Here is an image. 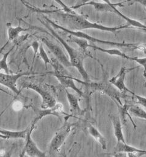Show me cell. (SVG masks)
<instances>
[{
    "label": "cell",
    "instance_id": "17",
    "mask_svg": "<svg viewBox=\"0 0 146 157\" xmlns=\"http://www.w3.org/2000/svg\"><path fill=\"white\" fill-rule=\"evenodd\" d=\"M87 131L90 135L102 146L103 150L107 149V142L105 137L101 134V133L94 126L91 124H89L87 127Z\"/></svg>",
    "mask_w": 146,
    "mask_h": 157
},
{
    "label": "cell",
    "instance_id": "21",
    "mask_svg": "<svg viewBox=\"0 0 146 157\" xmlns=\"http://www.w3.org/2000/svg\"><path fill=\"white\" fill-rule=\"evenodd\" d=\"M13 48L14 47H12L9 51L4 53L2 55V58H1V59H0V71H3L7 74H11L7 64V58L10 55V53H11V52L12 51V50L13 49Z\"/></svg>",
    "mask_w": 146,
    "mask_h": 157
},
{
    "label": "cell",
    "instance_id": "10",
    "mask_svg": "<svg viewBox=\"0 0 146 157\" xmlns=\"http://www.w3.org/2000/svg\"><path fill=\"white\" fill-rule=\"evenodd\" d=\"M136 68L137 67L129 69L126 67H121L119 72L117 75L109 79V81L122 94L124 100L127 98V97H128L127 94L130 93L132 92V90H129L125 85V77L129 72Z\"/></svg>",
    "mask_w": 146,
    "mask_h": 157
},
{
    "label": "cell",
    "instance_id": "9",
    "mask_svg": "<svg viewBox=\"0 0 146 157\" xmlns=\"http://www.w3.org/2000/svg\"><path fill=\"white\" fill-rule=\"evenodd\" d=\"M39 39L44 44H45L50 52L54 55L55 58H56L63 66L66 67H72L70 60L67 57L63 48L59 45L55 44L46 37H40Z\"/></svg>",
    "mask_w": 146,
    "mask_h": 157
},
{
    "label": "cell",
    "instance_id": "26",
    "mask_svg": "<svg viewBox=\"0 0 146 157\" xmlns=\"http://www.w3.org/2000/svg\"><path fill=\"white\" fill-rule=\"evenodd\" d=\"M54 1L62 7L61 10H63L64 12L71 13H75V12L73 10V9L71 7H69L68 6H67L62 0H54Z\"/></svg>",
    "mask_w": 146,
    "mask_h": 157
},
{
    "label": "cell",
    "instance_id": "15",
    "mask_svg": "<svg viewBox=\"0 0 146 157\" xmlns=\"http://www.w3.org/2000/svg\"><path fill=\"white\" fill-rule=\"evenodd\" d=\"M109 117L112 122L113 128H114V136L116 138L117 142H122L123 143H127L124 136L122 125L121 122V120L119 116L110 114Z\"/></svg>",
    "mask_w": 146,
    "mask_h": 157
},
{
    "label": "cell",
    "instance_id": "30",
    "mask_svg": "<svg viewBox=\"0 0 146 157\" xmlns=\"http://www.w3.org/2000/svg\"><path fill=\"white\" fill-rule=\"evenodd\" d=\"M130 1H132V0H126L125 2H124L123 3H124V2H130Z\"/></svg>",
    "mask_w": 146,
    "mask_h": 157
},
{
    "label": "cell",
    "instance_id": "16",
    "mask_svg": "<svg viewBox=\"0 0 146 157\" xmlns=\"http://www.w3.org/2000/svg\"><path fill=\"white\" fill-rule=\"evenodd\" d=\"M28 128L20 131H12L0 128V138L4 140L22 139L25 140L28 131Z\"/></svg>",
    "mask_w": 146,
    "mask_h": 157
},
{
    "label": "cell",
    "instance_id": "14",
    "mask_svg": "<svg viewBox=\"0 0 146 157\" xmlns=\"http://www.w3.org/2000/svg\"><path fill=\"white\" fill-rule=\"evenodd\" d=\"M7 28V37L8 40L7 42L5 44V45L1 48L0 50V53H1L3 49L6 47L10 42H12L15 40H16L20 36V34L22 32H25L30 30V28H25L21 26L20 25L18 26L13 27L12 26L10 23H7L6 24Z\"/></svg>",
    "mask_w": 146,
    "mask_h": 157
},
{
    "label": "cell",
    "instance_id": "3",
    "mask_svg": "<svg viewBox=\"0 0 146 157\" xmlns=\"http://www.w3.org/2000/svg\"><path fill=\"white\" fill-rule=\"evenodd\" d=\"M21 88L31 89L39 95L42 98L41 108L47 109L55 106L57 103V92L53 85L42 82L25 81L22 82Z\"/></svg>",
    "mask_w": 146,
    "mask_h": 157
},
{
    "label": "cell",
    "instance_id": "6",
    "mask_svg": "<svg viewBox=\"0 0 146 157\" xmlns=\"http://www.w3.org/2000/svg\"><path fill=\"white\" fill-rule=\"evenodd\" d=\"M73 125L67 122L56 132L54 136L52 139L49 147H48V153L50 155H53L58 153L69 135L71 134Z\"/></svg>",
    "mask_w": 146,
    "mask_h": 157
},
{
    "label": "cell",
    "instance_id": "2",
    "mask_svg": "<svg viewBox=\"0 0 146 157\" xmlns=\"http://www.w3.org/2000/svg\"><path fill=\"white\" fill-rule=\"evenodd\" d=\"M39 20L45 26L48 31H50V34H52L51 36L56 39L57 40L60 42V44L64 47L69 56V60L72 67H74L77 69L82 78L84 80L83 83L85 85L86 83L89 82L90 81V78L87 71L84 67V59L86 57H90L93 58L91 55H90L89 53H85L79 49L77 50L74 48L70 45H69L68 43L53 29V27L47 21H46L45 20H42L39 18Z\"/></svg>",
    "mask_w": 146,
    "mask_h": 157
},
{
    "label": "cell",
    "instance_id": "13",
    "mask_svg": "<svg viewBox=\"0 0 146 157\" xmlns=\"http://www.w3.org/2000/svg\"><path fill=\"white\" fill-rule=\"evenodd\" d=\"M67 98L69 101L70 106V111L73 117L81 116H83L85 113V110L83 109L79 105V99L78 98L73 94L69 92L66 89Z\"/></svg>",
    "mask_w": 146,
    "mask_h": 157
},
{
    "label": "cell",
    "instance_id": "25",
    "mask_svg": "<svg viewBox=\"0 0 146 157\" xmlns=\"http://www.w3.org/2000/svg\"><path fill=\"white\" fill-rule=\"evenodd\" d=\"M40 43L39 42V41L37 40H34L32 42V44H31V47L33 48V51H34V56H33V63L32 64L33 65L34 61L35 60L36 56L37 55H39V47H40Z\"/></svg>",
    "mask_w": 146,
    "mask_h": 157
},
{
    "label": "cell",
    "instance_id": "5",
    "mask_svg": "<svg viewBox=\"0 0 146 157\" xmlns=\"http://www.w3.org/2000/svg\"><path fill=\"white\" fill-rule=\"evenodd\" d=\"M85 86L89 89L90 94H92L95 91H99L110 97L116 105L119 104L122 105L121 101V100L123 99L122 94L114 85H113L109 80L104 79L99 82L89 81L85 84Z\"/></svg>",
    "mask_w": 146,
    "mask_h": 157
},
{
    "label": "cell",
    "instance_id": "11",
    "mask_svg": "<svg viewBox=\"0 0 146 157\" xmlns=\"http://www.w3.org/2000/svg\"><path fill=\"white\" fill-rule=\"evenodd\" d=\"M63 114L66 116L73 117L72 114H66L64 111V107H63V105L58 103L55 106H53L52 108H47V109L42 108V109L38 110L36 112V116L32 124L36 125V124L39 121H40L42 119H43L44 117H46L48 116H56V117L60 118L61 115H62Z\"/></svg>",
    "mask_w": 146,
    "mask_h": 157
},
{
    "label": "cell",
    "instance_id": "31",
    "mask_svg": "<svg viewBox=\"0 0 146 157\" xmlns=\"http://www.w3.org/2000/svg\"></svg>",
    "mask_w": 146,
    "mask_h": 157
},
{
    "label": "cell",
    "instance_id": "29",
    "mask_svg": "<svg viewBox=\"0 0 146 157\" xmlns=\"http://www.w3.org/2000/svg\"><path fill=\"white\" fill-rule=\"evenodd\" d=\"M102 1H103L104 2L107 3V4H110V5H114V4L112 3V2H111V1H110V0H102Z\"/></svg>",
    "mask_w": 146,
    "mask_h": 157
},
{
    "label": "cell",
    "instance_id": "1",
    "mask_svg": "<svg viewBox=\"0 0 146 157\" xmlns=\"http://www.w3.org/2000/svg\"><path fill=\"white\" fill-rule=\"evenodd\" d=\"M61 10H42L40 9H37L36 12H41V13H55L58 15L62 21L67 25V28L69 29L74 30V31H81L85 29H98L103 31H107L111 33H115L118 30H121L125 28H130V25L129 23L125 25H119L117 26H106L102 25L101 24H98L97 23H93L88 20H87L83 15L77 14L76 12L74 13H66V12H61Z\"/></svg>",
    "mask_w": 146,
    "mask_h": 157
},
{
    "label": "cell",
    "instance_id": "23",
    "mask_svg": "<svg viewBox=\"0 0 146 157\" xmlns=\"http://www.w3.org/2000/svg\"><path fill=\"white\" fill-rule=\"evenodd\" d=\"M130 94L132 95V100L133 102L135 103H138L146 108V97L138 95L132 91Z\"/></svg>",
    "mask_w": 146,
    "mask_h": 157
},
{
    "label": "cell",
    "instance_id": "19",
    "mask_svg": "<svg viewBox=\"0 0 146 157\" xmlns=\"http://www.w3.org/2000/svg\"><path fill=\"white\" fill-rule=\"evenodd\" d=\"M69 42H73L76 44L78 45V46L79 47V49L81 50V51L85 52V53H88L87 51V48L90 47V45L88 43V41L86 39H81V38H79L75 36H73L70 35L69 36Z\"/></svg>",
    "mask_w": 146,
    "mask_h": 157
},
{
    "label": "cell",
    "instance_id": "18",
    "mask_svg": "<svg viewBox=\"0 0 146 157\" xmlns=\"http://www.w3.org/2000/svg\"><path fill=\"white\" fill-rule=\"evenodd\" d=\"M90 47L94 48V50H97L100 51L102 52L108 53V55H112V56H119V57H121L122 58H124V59H128V60H129V56H128L125 53L122 52L119 49H116V48H114V49H104V48H102L101 47H97V46L94 45H90Z\"/></svg>",
    "mask_w": 146,
    "mask_h": 157
},
{
    "label": "cell",
    "instance_id": "7",
    "mask_svg": "<svg viewBox=\"0 0 146 157\" xmlns=\"http://www.w3.org/2000/svg\"><path fill=\"white\" fill-rule=\"evenodd\" d=\"M37 75L39 73H34L31 72H22V73H18L17 74H7L0 72V84L3 85L4 86H6L9 89H10L13 92L16 94L17 95H19L20 93V90H19L17 87V82L18 80L21 78L23 77L26 76H30L32 75ZM1 91H2L4 92H6L5 90H3L2 89H0Z\"/></svg>",
    "mask_w": 146,
    "mask_h": 157
},
{
    "label": "cell",
    "instance_id": "20",
    "mask_svg": "<svg viewBox=\"0 0 146 157\" xmlns=\"http://www.w3.org/2000/svg\"><path fill=\"white\" fill-rule=\"evenodd\" d=\"M129 111L135 117L146 121V111L141 107L132 104L130 107Z\"/></svg>",
    "mask_w": 146,
    "mask_h": 157
},
{
    "label": "cell",
    "instance_id": "4",
    "mask_svg": "<svg viewBox=\"0 0 146 157\" xmlns=\"http://www.w3.org/2000/svg\"><path fill=\"white\" fill-rule=\"evenodd\" d=\"M44 19L47 21L53 28L55 29H58L60 30L66 32V33L69 34V35L75 36L79 38L84 39L87 40V41L92 42L93 43H97V44H105V45H108L110 46H114V47H125V48H132L133 50H135L136 46L138 45L137 44H133V43H121V42H111V41H108L105 40H101L97 39L93 36H91L90 35H89L83 31H74V30H71L69 29L66 27L62 26L58 24H56L55 22L52 21V20L49 19L48 17L46 16H43Z\"/></svg>",
    "mask_w": 146,
    "mask_h": 157
},
{
    "label": "cell",
    "instance_id": "8",
    "mask_svg": "<svg viewBox=\"0 0 146 157\" xmlns=\"http://www.w3.org/2000/svg\"><path fill=\"white\" fill-rule=\"evenodd\" d=\"M34 125H31L28 128V131L25 138V144L20 157H23L25 155H27L29 157H44L46 156L45 154L37 146L33 139L32 138V133L35 128Z\"/></svg>",
    "mask_w": 146,
    "mask_h": 157
},
{
    "label": "cell",
    "instance_id": "27",
    "mask_svg": "<svg viewBox=\"0 0 146 157\" xmlns=\"http://www.w3.org/2000/svg\"><path fill=\"white\" fill-rule=\"evenodd\" d=\"M18 1H20L23 5H25L26 7H27L28 9H34V8H36V7H35L34 6H33L32 4H31L30 3H29V2H26V1H25V0H18Z\"/></svg>",
    "mask_w": 146,
    "mask_h": 157
},
{
    "label": "cell",
    "instance_id": "22",
    "mask_svg": "<svg viewBox=\"0 0 146 157\" xmlns=\"http://www.w3.org/2000/svg\"><path fill=\"white\" fill-rule=\"evenodd\" d=\"M39 55L44 61L45 66V69H47V65L51 64V59L49 58L48 54L45 52L42 44H40V47L39 49Z\"/></svg>",
    "mask_w": 146,
    "mask_h": 157
},
{
    "label": "cell",
    "instance_id": "12",
    "mask_svg": "<svg viewBox=\"0 0 146 157\" xmlns=\"http://www.w3.org/2000/svg\"><path fill=\"white\" fill-rule=\"evenodd\" d=\"M53 76H55L56 79L59 81L61 86L66 89H72L73 90L79 95V97L84 96V93L83 91L79 89L76 85L74 82V78L71 75H61V74H53Z\"/></svg>",
    "mask_w": 146,
    "mask_h": 157
},
{
    "label": "cell",
    "instance_id": "28",
    "mask_svg": "<svg viewBox=\"0 0 146 157\" xmlns=\"http://www.w3.org/2000/svg\"><path fill=\"white\" fill-rule=\"evenodd\" d=\"M133 2H139L141 4L143 5L146 8V0H132Z\"/></svg>",
    "mask_w": 146,
    "mask_h": 157
},
{
    "label": "cell",
    "instance_id": "24",
    "mask_svg": "<svg viewBox=\"0 0 146 157\" xmlns=\"http://www.w3.org/2000/svg\"><path fill=\"white\" fill-rule=\"evenodd\" d=\"M129 60L133 61L142 66L144 67V77L146 78V58H138V57H130L129 56Z\"/></svg>",
    "mask_w": 146,
    "mask_h": 157
}]
</instances>
